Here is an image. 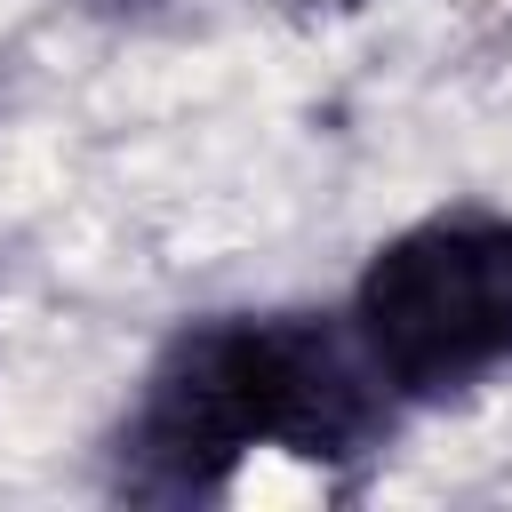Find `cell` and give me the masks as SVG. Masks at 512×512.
<instances>
[{
	"label": "cell",
	"mask_w": 512,
	"mask_h": 512,
	"mask_svg": "<svg viewBox=\"0 0 512 512\" xmlns=\"http://www.w3.org/2000/svg\"><path fill=\"white\" fill-rule=\"evenodd\" d=\"M96 8H144V0H96Z\"/></svg>",
	"instance_id": "4"
},
{
	"label": "cell",
	"mask_w": 512,
	"mask_h": 512,
	"mask_svg": "<svg viewBox=\"0 0 512 512\" xmlns=\"http://www.w3.org/2000/svg\"><path fill=\"white\" fill-rule=\"evenodd\" d=\"M280 8H296V16H344V8H360V0H280Z\"/></svg>",
	"instance_id": "3"
},
{
	"label": "cell",
	"mask_w": 512,
	"mask_h": 512,
	"mask_svg": "<svg viewBox=\"0 0 512 512\" xmlns=\"http://www.w3.org/2000/svg\"><path fill=\"white\" fill-rule=\"evenodd\" d=\"M392 384L360 352L352 320L320 312H232L184 328L128 424H120V488L192 504L224 496L248 456L352 464L384 440Z\"/></svg>",
	"instance_id": "1"
},
{
	"label": "cell",
	"mask_w": 512,
	"mask_h": 512,
	"mask_svg": "<svg viewBox=\"0 0 512 512\" xmlns=\"http://www.w3.org/2000/svg\"><path fill=\"white\" fill-rule=\"evenodd\" d=\"M352 336L392 400H448L512 368V216L456 208L384 240L352 288Z\"/></svg>",
	"instance_id": "2"
}]
</instances>
